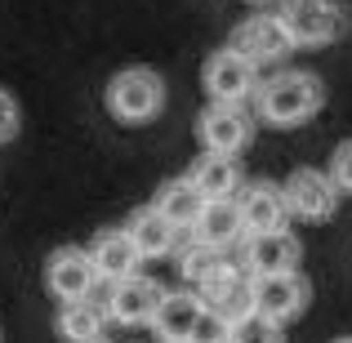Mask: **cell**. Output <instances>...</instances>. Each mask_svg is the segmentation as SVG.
Segmentation results:
<instances>
[{"mask_svg": "<svg viewBox=\"0 0 352 343\" xmlns=\"http://www.w3.org/2000/svg\"><path fill=\"white\" fill-rule=\"evenodd\" d=\"M321 107H326V80H321L317 71H303V67H281V71L258 80L250 112H254L258 125L299 129V125H308Z\"/></svg>", "mask_w": 352, "mask_h": 343, "instance_id": "obj_1", "label": "cell"}, {"mask_svg": "<svg viewBox=\"0 0 352 343\" xmlns=\"http://www.w3.org/2000/svg\"><path fill=\"white\" fill-rule=\"evenodd\" d=\"M103 103L112 112V120H120V125H152L165 112V103H170V85H165V76L156 67L134 63V67H120L107 80Z\"/></svg>", "mask_w": 352, "mask_h": 343, "instance_id": "obj_2", "label": "cell"}, {"mask_svg": "<svg viewBox=\"0 0 352 343\" xmlns=\"http://www.w3.org/2000/svg\"><path fill=\"white\" fill-rule=\"evenodd\" d=\"M272 18L290 49H326L344 36V9L335 0H276Z\"/></svg>", "mask_w": 352, "mask_h": 343, "instance_id": "obj_3", "label": "cell"}, {"mask_svg": "<svg viewBox=\"0 0 352 343\" xmlns=\"http://www.w3.org/2000/svg\"><path fill=\"white\" fill-rule=\"evenodd\" d=\"M281 197H285L290 219H299V223H330L339 214V206H344V192L317 165H294L281 179Z\"/></svg>", "mask_w": 352, "mask_h": 343, "instance_id": "obj_4", "label": "cell"}, {"mask_svg": "<svg viewBox=\"0 0 352 343\" xmlns=\"http://www.w3.org/2000/svg\"><path fill=\"white\" fill-rule=\"evenodd\" d=\"M197 134L201 152H214V156H241L258 134V120L250 107H228V103H206L197 112Z\"/></svg>", "mask_w": 352, "mask_h": 343, "instance_id": "obj_5", "label": "cell"}, {"mask_svg": "<svg viewBox=\"0 0 352 343\" xmlns=\"http://www.w3.org/2000/svg\"><path fill=\"white\" fill-rule=\"evenodd\" d=\"M258 67H250L241 54L214 49L206 63H201V89H206V103H228V107H250L258 89Z\"/></svg>", "mask_w": 352, "mask_h": 343, "instance_id": "obj_6", "label": "cell"}, {"mask_svg": "<svg viewBox=\"0 0 352 343\" xmlns=\"http://www.w3.org/2000/svg\"><path fill=\"white\" fill-rule=\"evenodd\" d=\"M312 303V281L303 272H281V276H263V281H250V312L272 326H290L308 312Z\"/></svg>", "mask_w": 352, "mask_h": 343, "instance_id": "obj_7", "label": "cell"}, {"mask_svg": "<svg viewBox=\"0 0 352 343\" xmlns=\"http://www.w3.org/2000/svg\"><path fill=\"white\" fill-rule=\"evenodd\" d=\"M303 263V241L290 228L281 232H263V236H245L241 241V272L250 281H263V276H281V272H299Z\"/></svg>", "mask_w": 352, "mask_h": 343, "instance_id": "obj_8", "label": "cell"}, {"mask_svg": "<svg viewBox=\"0 0 352 343\" xmlns=\"http://www.w3.org/2000/svg\"><path fill=\"white\" fill-rule=\"evenodd\" d=\"M45 290L63 303H80V299H94L98 290V272L89 263V250L85 245H58L50 250L45 258Z\"/></svg>", "mask_w": 352, "mask_h": 343, "instance_id": "obj_9", "label": "cell"}, {"mask_svg": "<svg viewBox=\"0 0 352 343\" xmlns=\"http://www.w3.org/2000/svg\"><path fill=\"white\" fill-rule=\"evenodd\" d=\"M228 49L241 54V58H245L250 67H258V71H263V67H281V63L294 54L272 14H250V18H241V23L232 27V36H228Z\"/></svg>", "mask_w": 352, "mask_h": 343, "instance_id": "obj_10", "label": "cell"}, {"mask_svg": "<svg viewBox=\"0 0 352 343\" xmlns=\"http://www.w3.org/2000/svg\"><path fill=\"white\" fill-rule=\"evenodd\" d=\"M165 290L152 281V276H125V281H112L103 294V312L107 321H116V326H152L156 308H161Z\"/></svg>", "mask_w": 352, "mask_h": 343, "instance_id": "obj_11", "label": "cell"}, {"mask_svg": "<svg viewBox=\"0 0 352 343\" xmlns=\"http://www.w3.org/2000/svg\"><path fill=\"white\" fill-rule=\"evenodd\" d=\"M236 206H241V228H245V236H263V232L290 228V210H285L281 183H272V179L241 183Z\"/></svg>", "mask_w": 352, "mask_h": 343, "instance_id": "obj_12", "label": "cell"}, {"mask_svg": "<svg viewBox=\"0 0 352 343\" xmlns=\"http://www.w3.org/2000/svg\"><path fill=\"white\" fill-rule=\"evenodd\" d=\"M85 250H89V263H94V272H98V285L138 276V267H143V258H138L134 241L125 236V228H98Z\"/></svg>", "mask_w": 352, "mask_h": 343, "instance_id": "obj_13", "label": "cell"}, {"mask_svg": "<svg viewBox=\"0 0 352 343\" xmlns=\"http://www.w3.org/2000/svg\"><path fill=\"white\" fill-rule=\"evenodd\" d=\"M197 299H201V308H206V312H214L219 321H228V326H232V321L250 317V276L241 272L236 263H223L197 290Z\"/></svg>", "mask_w": 352, "mask_h": 343, "instance_id": "obj_14", "label": "cell"}, {"mask_svg": "<svg viewBox=\"0 0 352 343\" xmlns=\"http://www.w3.org/2000/svg\"><path fill=\"white\" fill-rule=\"evenodd\" d=\"M192 241L206 250H214V254H223V250H232L245 241V228H241V206L236 197L228 201H206V210H201L197 228H192Z\"/></svg>", "mask_w": 352, "mask_h": 343, "instance_id": "obj_15", "label": "cell"}, {"mask_svg": "<svg viewBox=\"0 0 352 343\" xmlns=\"http://www.w3.org/2000/svg\"><path fill=\"white\" fill-rule=\"evenodd\" d=\"M188 183L201 192L206 201H228L241 192L245 174H241V161L236 156H214V152H201L197 161L188 165Z\"/></svg>", "mask_w": 352, "mask_h": 343, "instance_id": "obj_16", "label": "cell"}, {"mask_svg": "<svg viewBox=\"0 0 352 343\" xmlns=\"http://www.w3.org/2000/svg\"><path fill=\"white\" fill-rule=\"evenodd\" d=\"M152 210L174 232H192V228H197V219H201V210H206V197L188 183V174H179V179H165L161 188H156Z\"/></svg>", "mask_w": 352, "mask_h": 343, "instance_id": "obj_17", "label": "cell"}, {"mask_svg": "<svg viewBox=\"0 0 352 343\" xmlns=\"http://www.w3.org/2000/svg\"><path fill=\"white\" fill-rule=\"evenodd\" d=\"M197 317H201V299L192 290H165V299H161V308H156V317H152L147 330L161 343H188Z\"/></svg>", "mask_w": 352, "mask_h": 343, "instance_id": "obj_18", "label": "cell"}, {"mask_svg": "<svg viewBox=\"0 0 352 343\" xmlns=\"http://www.w3.org/2000/svg\"><path fill=\"white\" fill-rule=\"evenodd\" d=\"M120 228H125L129 241H134V250H138V258H143V263H147V258H170V254H174V241H179V232L165 223V219L156 214L152 206H138Z\"/></svg>", "mask_w": 352, "mask_h": 343, "instance_id": "obj_19", "label": "cell"}, {"mask_svg": "<svg viewBox=\"0 0 352 343\" xmlns=\"http://www.w3.org/2000/svg\"><path fill=\"white\" fill-rule=\"evenodd\" d=\"M54 335L63 343H98L107 339V312L98 299H80V303H63L54 312Z\"/></svg>", "mask_w": 352, "mask_h": 343, "instance_id": "obj_20", "label": "cell"}, {"mask_svg": "<svg viewBox=\"0 0 352 343\" xmlns=\"http://www.w3.org/2000/svg\"><path fill=\"white\" fill-rule=\"evenodd\" d=\"M223 263H228L223 254H214V250L197 245V241H192V245L179 254V272H183V281H188V290H192V294H197L201 285H206V281H210V276H214Z\"/></svg>", "mask_w": 352, "mask_h": 343, "instance_id": "obj_21", "label": "cell"}, {"mask_svg": "<svg viewBox=\"0 0 352 343\" xmlns=\"http://www.w3.org/2000/svg\"><path fill=\"white\" fill-rule=\"evenodd\" d=\"M228 343H285V330L250 312V317H241V321L228 326Z\"/></svg>", "mask_w": 352, "mask_h": 343, "instance_id": "obj_22", "label": "cell"}, {"mask_svg": "<svg viewBox=\"0 0 352 343\" xmlns=\"http://www.w3.org/2000/svg\"><path fill=\"white\" fill-rule=\"evenodd\" d=\"M18 134H23V103L14 89L0 85V147L18 143Z\"/></svg>", "mask_w": 352, "mask_h": 343, "instance_id": "obj_23", "label": "cell"}, {"mask_svg": "<svg viewBox=\"0 0 352 343\" xmlns=\"http://www.w3.org/2000/svg\"><path fill=\"white\" fill-rule=\"evenodd\" d=\"M330 183H335L344 197H352V138H344V143H335V152H330V165H326Z\"/></svg>", "mask_w": 352, "mask_h": 343, "instance_id": "obj_24", "label": "cell"}, {"mask_svg": "<svg viewBox=\"0 0 352 343\" xmlns=\"http://www.w3.org/2000/svg\"><path fill=\"white\" fill-rule=\"evenodd\" d=\"M188 343H228V321H219L214 312L201 308V317H197V326H192Z\"/></svg>", "mask_w": 352, "mask_h": 343, "instance_id": "obj_25", "label": "cell"}, {"mask_svg": "<svg viewBox=\"0 0 352 343\" xmlns=\"http://www.w3.org/2000/svg\"><path fill=\"white\" fill-rule=\"evenodd\" d=\"M241 5H276V0H241Z\"/></svg>", "mask_w": 352, "mask_h": 343, "instance_id": "obj_26", "label": "cell"}, {"mask_svg": "<svg viewBox=\"0 0 352 343\" xmlns=\"http://www.w3.org/2000/svg\"><path fill=\"white\" fill-rule=\"evenodd\" d=\"M330 343H352V335H344V339H330Z\"/></svg>", "mask_w": 352, "mask_h": 343, "instance_id": "obj_27", "label": "cell"}, {"mask_svg": "<svg viewBox=\"0 0 352 343\" xmlns=\"http://www.w3.org/2000/svg\"><path fill=\"white\" fill-rule=\"evenodd\" d=\"M0 343H5V330H0Z\"/></svg>", "mask_w": 352, "mask_h": 343, "instance_id": "obj_28", "label": "cell"}, {"mask_svg": "<svg viewBox=\"0 0 352 343\" xmlns=\"http://www.w3.org/2000/svg\"><path fill=\"white\" fill-rule=\"evenodd\" d=\"M98 343H112V339H98Z\"/></svg>", "mask_w": 352, "mask_h": 343, "instance_id": "obj_29", "label": "cell"}]
</instances>
